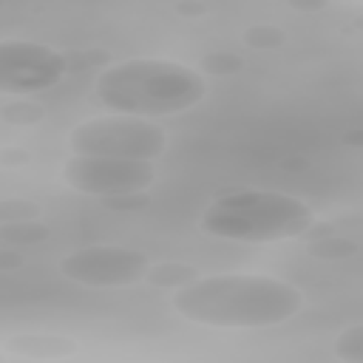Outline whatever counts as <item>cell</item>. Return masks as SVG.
<instances>
[{"label": "cell", "instance_id": "6da1fadb", "mask_svg": "<svg viewBox=\"0 0 363 363\" xmlns=\"http://www.w3.org/2000/svg\"><path fill=\"white\" fill-rule=\"evenodd\" d=\"M170 301L184 320L213 329L281 326L303 309V292L295 284L255 272L199 275L173 289Z\"/></svg>", "mask_w": 363, "mask_h": 363}, {"label": "cell", "instance_id": "7a4b0ae2", "mask_svg": "<svg viewBox=\"0 0 363 363\" xmlns=\"http://www.w3.org/2000/svg\"><path fill=\"white\" fill-rule=\"evenodd\" d=\"M96 99L113 113L173 116L207 96V79L196 68L164 57H130L108 65L94 82Z\"/></svg>", "mask_w": 363, "mask_h": 363}, {"label": "cell", "instance_id": "3957f363", "mask_svg": "<svg viewBox=\"0 0 363 363\" xmlns=\"http://www.w3.org/2000/svg\"><path fill=\"white\" fill-rule=\"evenodd\" d=\"M315 227V210L281 190H235L218 196L201 216L207 235L241 244H275L306 235Z\"/></svg>", "mask_w": 363, "mask_h": 363}, {"label": "cell", "instance_id": "277c9868", "mask_svg": "<svg viewBox=\"0 0 363 363\" xmlns=\"http://www.w3.org/2000/svg\"><path fill=\"white\" fill-rule=\"evenodd\" d=\"M68 147L71 153H85V156L156 162L167 147V130L150 122L147 116L108 113V116L85 119L77 128H71Z\"/></svg>", "mask_w": 363, "mask_h": 363}, {"label": "cell", "instance_id": "5b68a950", "mask_svg": "<svg viewBox=\"0 0 363 363\" xmlns=\"http://www.w3.org/2000/svg\"><path fill=\"white\" fill-rule=\"evenodd\" d=\"M62 179L77 193L111 201L119 196L145 193L156 182V162L153 159H111V156L71 153V159L62 167Z\"/></svg>", "mask_w": 363, "mask_h": 363}, {"label": "cell", "instance_id": "8992f818", "mask_svg": "<svg viewBox=\"0 0 363 363\" xmlns=\"http://www.w3.org/2000/svg\"><path fill=\"white\" fill-rule=\"evenodd\" d=\"M150 261L139 250L113 247V244H94L74 250L60 258V272L71 284L91 286V289H122L133 286L147 278Z\"/></svg>", "mask_w": 363, "mask_h": 363}, {"label": "cell", "instance_id": "52a82bcc", "mask_svg": "<svg viewBox=\"0 0 363 363\" xmlns=\"http://www.w3.org/2000/svg\"><path fill=\"white\" fill-rule=\"evenodd\" d=\"M68 74V60L51 45L31 40H3L0 43V91L6 94H34L54 88Z\"/></svg>", "mask_w": 363, "mask_h": 363}, {"label": "cell", "instance_id": "ba28073f", "mask_svg": "<svg viewBox=\"0 0 363 363\" xmlns=\"http://www.w3.org/2000/svg\"><path fill=\"white\" fill-rule=\"evenodd\" d=\"M3 352L28 360H60L77 354V340L60 335H14L3 340Z\"/></svg>", "mask_w": 363, "mask_h": 363}, {"label": "cell", "instance_id": "9c48e42d", "mask_svg": "<svg viewBox=\"0 0 363 363\" xmlns=\"http://www.w3.org/2000/svg\"><path fill=\"white\" fill-rule=\"evenodd\" d=\"M196 278H199V269H193L187 264H176V261H164V264H156L147 269V281L156 286H164V289H179Z\"/></svg>", "mask_w": 363, "mask_h": 363}, {"label": "cell", "instance_id": "30bf717a", "mask_svg": "<svg viewBox=\"0 0 363 363\" xmlns=\"http://www.w3.org/2000/svg\"><path fill=\"white\" fill-rule=\"evenodd\" d=\"M45 235H48V230H45L37 218L3 221V227H0V238H3L6 244H14V247H20V244H37V241H43Z\"/></svg>", "mask_w": 363, "mask_h": 363}, {"label": "cell", "instance_id": "8fae6325", "mask_svg": "<svg viewBox=\"0 0 363 363\" xmlns=\"http://www.w3.org/2000/svg\"><path fill=\"white\" fill-rule=\"evenodd\" d=\"M335 354L346 363H363V323H354L337 335Z\"/></svg>", "mask_w": 363, "mask_h": 363}, {"label": "cell", "instance_id": "7c38bea8", "mask_svg": "<svg viewBox=\"0 0 363 363\" xmlns=\"http://www.w3.org/2000/svg\"><path fill=\"white\" fill-rule=\"evenodd\" d=\"M244 43L264 51V48H278V45H284V43H286V34H284V28H278V26L255 23V26H250V28L244 31Z\"/></svg>", "mask_w": 363, "mask_h": 363}, {"label": "cell", "instance_id": "4fadbf2b", "mask_svg": "<svg viewBox=\"0 0 363 363\" xmlns=\"http://www.w3.org/2000/svg\"><path fill=\"white\" fill-rule=\"evenodd\" d=\"M26 218H40V207L28 199H6L0 204V221H26Z\"/></svg>", "mask_w": 363, "mask_h": 363}, {"label": "cell", "instance_id": "5bb4252c", "mask_svg": "<svg viewBox=\"0 0 363 363\" xmlns=\"http://www.w3.org/2000/svg\"><path fill=\"white\" fill-rule=\"evenodd\" d=\"M201 68L210 74H235L241 68V57L227 54V51H216V54H207L201 60Z\"/></svg>", "mask_w": 363, "mask_h": 363}, {"label": "cell", "instance_id": "9a60e30c", "mask_svg": "<svg viewBox=\"0 0 363 363\" xmlns=\"http://www.w3.org/2000/svg\"><path fill=\"white\" fill-rule=\"evenodd\" d=\"M43 113H45V111H43L40 105H34V102H26V99H23V105H14V108H11V105H6L3 119H6V122H14V125H20V122H23V125H28V122L43 119Z\"/></svg>", "mask_w": 363, "mask_h": 363}, {"label": "cell", "instance_id": "2e32d148", "mask_svg": "<svg viewBox=\"0 0 363 363\" xmlns=\"http://www.w3.org/2000/svg\"><path fill=\"white\" fill-rule=\"evenodd\" d=\"M329 0H289L292 9H301V11H318V9H326Z\"/></svg>", "mask_w": 363, "mask_h": 363}]
</instances>
